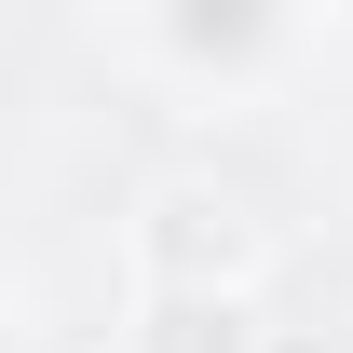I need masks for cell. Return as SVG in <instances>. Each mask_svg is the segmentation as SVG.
<instances>
[{
	"mask_svg": "<svg viewBox=\"0 0 353 353\" xmlns=\"http://www.w3.org/2000/svg\"><path fill=\"white\" fill-rule=\"evenodd\" d=\"M299 28V0H150V54H163L176 82H259L272 54Z\"/></svg>",
	"mask_w": 353,
	"mask_h": 353,
	"instance_id": "1",
	"label": "cell"
},
{
	"mask_svg": "<svg viewBox=\"0 0 353 353\" xmlns=\"http://www.w3.org/2000/svg\"><path fill=\"white\" fill-rule=\"evenodd\" d=\"M340 28H353V0H340Z\"/></svg>",
	"mask_w": 353,
	"mask_h": 353,
	"instance_id": "3",
	"label": "cell"
},
{
	"mask_svg": "<svg viewBox=\"0 0 353 353\" xmlns=\"http://www.w3.org/2000/svg\"><path fill=\"white\" fill-rule=\"evenodd\" d=\"M136 259H150V285H163V299H204V285H231V272H245V231H231L218 190H163V204H150V231H136Z\"/></svg>",
	"mask_w": 353,
	"mask_h": 353,
	"instance_id": "2",
	"label": "cell"
}]
</instances>
